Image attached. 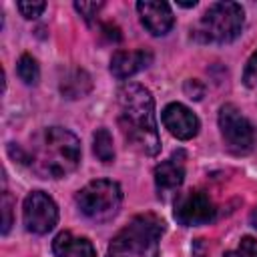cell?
<instances>
[{
  "label": "cell",
  "instance_id": "5",
  "mask_svg": "<svg viewBox=\"0 0 257 257\" xmlns=\"http://www.w3.org/2000/svg\"><path fill=\"white\" fill-rule=\"evenodd\" d=\"M122 203V191L118 183L108 179H96L84 185L76 195V205L80 213L92 221H110Z\"/></svg>",
  "mask_w": 257,
  "mask_h": 257
},
{
  "label": "cell",
  "instance_id": "8",
  "mask_svg": "<svg viewBox=\"0 0 257 257\" xmlns=\"http://www.w3.org/2000/svg\"><path fill=\"white\" fill-rule=\"evenodd\" d=\"M215 215H217V209L209 199V195H205L203 191L183 193L175 203V219L185 227L211 223Z\"/></svg>",
  "mask_w": 257,
  "mask_h": 257
},
{
  "label": "cell",
  "instance_id": "16",
  "mask_svg": "<svg viewBox=\"0 0 257 257\" xmlns=\"http://www.w3.org/2000/svg\"><path fill=\"white\" fill-rule=\"evenodd\" d=\"M16 72L20 76V80L24 84H36L38 78H40V68H38V62L30 56V54H22L18 64H16Z\"/></svg>",
  "mask_w": 257,
  "mask_h": 257
},
{
  "label": "cell",
  "instance_id": "10",
  "mask_svg": "<svg viewBox=\"0 0 257 257\" xmlns=\"http://www.w3.org/2000/svg\"><path fill=\"white\" fill-rule=\"evenodd\" d=\"M137 10L143 26L153 36H165L175 24V16L167 2H151V0L137 2Z\"/></svg>",
  "mask_w": 257,
  "mask_h": 257
},
{
  "label": "cell",
  "instance_id": "21",
  "mask_svg": "<svg viewBox=\"0 0 257 257\" xmlns=\"http://www.w3.org/2000/svg\"><path fill=\"white\" fill-rule=\"evenodd\" d=\"M243 82L245 86L253 88L257 86V50L251 54V58L247 60V66H245V72H243Z\"/></svg>",
  "mask_w": 257,
  "mask_h": 257
},
{
  "label": "cell",
  "instance_id": "23",
  "mask_svg": "<svg viewBox=\"0 0 257 257\" xmlns=\"http://www.w3.org/2000/svg\"><path fill=\"white\" fill-rule=\"evenodd\" d=\"M249 221H251V225L257 229V207L251 211V215H249Z\"/></svg>",
  "mask_w": 257,
  "mask_h": 257
},
{
  "label": "cell",
  "instance_id": "19",
  "mask_svg": "<svg viewBox=\"0 0 257 257\" xmlns=\"http://www.w3.org/2000/svg\"><path fill=\"white\" fill-rule=\"evenodd\" d=\"M16 6L24 18H38L44 12L46 2H18Z\"/></svg>",
  "mask_w": 257,
  "mask_h": 257
},
{
  "label": "cell",
  "instance_id": "17",
  "mask_svg": "<svg viewBox=\"0 0 257 257\" xmlns=\"http://www.w3.org/2000/svg\"><path fill=\"white\" fill-rule=\"evenodd\" d=\"M225 257H257V239L253 237H243L239 247L235 251L225 253Z\"/></svg>",
  "mask_w": 257,
  "mask_h": 257
},
{
  "label": "cell",
  "instance_id": "9",
  "mask_svg": "<svg viewBox=\"0 0 257 257\" xmlns=\"http://www.w3.org/2000/svg\"><path fill=\"white\" fill-rule=\"evenodd\" d=\"M163 124L169 128V133L181 141H189L199 133V118L191 108H187L181 102H171L163 108Z\"/></svg>",
  "mask_w": 257,
  "mask_h": 257
},
{
  "label": "cell",
  "instance_id": "12",
  "mask_svg": "<svg viewBox=\"0 0 257 257\" xmlns=\"http://www.w3.org/2000/svg\"><path fill=\"white\" fill-rule=\"evenodd\" d=\"M153 62V54L149 50H116L110 58V72L114 78L124 80Z\"/></svg>",
  "mask_w": 257,
  "mask_h": 257
},
{
  "label": "cell",
  "instance_id": "14",
  "mask_svg": "<svg viewBox=\"0 0 257 257\" xmlns=\"http://www.w3.org/2000/svg\"><path fill=\"white\" fill-rule=\"evenodd\" d=\"M90 88H92V80L88 72L80 68H72L60 78V92L66 98H82L84 94L90 92Z\"/></svg>",
  "mask_w": 257,
  "mask_h": 257
},
{
  "label": "cell",
  "instance_id": "22",
  "mask_svg": "<svg viewBox=\"0 0 257 257\" xmlns=\"http://www.w3.org/2000/svg\"><path fill=\"white\" fill-rule=\"evenodd\" d=\"M185 92H187L189 98L201 100L203 94H205V86H203L199 80H187V82H185Z\"/></svg>",
  "mask_w": 257,
  "mask_h": 257
},
{
  "label": "cell",
  "instance_id": "3",
  "mask_svg": "<svg viewBox=\"0 0 257 257\" xmlns=\"http://www.w3.org/2000/svg\"><path fill=\"white\" fill-rule=\"evenodd\" d=\"M165 223L153 215H137L110 241L106 257H159V241Z\"/></svg>",
  "mask_w": 257,
  "mask_h": 257
},
{
  "label": "cell",
  "instance_id": "15",
  "mask_svg": "<svg viewBox=\"0 0 257 257\" xmlns=\"http://www.w3.org/2000/svg\"><path fill=\"white\" fill-rule=\"evenodd\" d=\"M92 151L102 163H110L114 159V147H112V137L106 128H96L92 137Z\"/></svg>",
  "mask_w": 257,
  "mask_h": 257
},
{
  "label": "cell",
  "instance_id": "11",
  "mask_svg": "<svg viewBox=\"0 0 257 257\" xmlns=\"http://www.w3.org/2000/svg\"><path fill=\"white\" fill-rule=\"evenodd\" d=\"M185 153H175L171 159L163 161L161 165H157L155 169V185L159 195H169L173 191H177L183 185L185 179V161H183Z\"/></svg>",
  "mask_w": 257,
  "mask_h": 257
},
{
  "label": "cell",
  "instance_id": "6",
  "mask_svg": "<svg viewBox=\"0 0 257 257\" xmlns=\"http://www.w3.org/2000/svg\"><path fill=\"white\" fill-rule=\"evenodd\" d=\"M219 128L225 141V147L233 155H247L257 145V128L255 124L241 114L235 104H223L219 110Z\"/></svg>",
  "mask_w": 257,
  "mask_h": 257
},
{
  "label": "cell",
  "instance_id": "24",
  "mask_svg": "<svg viewBox=\"0 0 257 257\" xmlns=\"http://www.w3.org/2000/svg\"><path fill=\"white\" fill-rule=\"evenodd\" d=\"M179 6H183V8H193V6H197V2L193 0V2H177Z\"/></svg>",
  "mask_w": 257,
  "mask_h": 257
},
{
  "label": "cell",
  "instance_id": "7",
  "mask_svg": "<svg viewBox=\"0 0 257 257\" xmlns=\"http://www.w3.org/2000/svg\"><path fill=\"white\" fill-rule=\"evenodd\" d=\"M22 219H24V227L30 233L44 235L54 229V225L58 221V207L46 193L32 191L24 199Z\"/></svg>",
  "mask_w": 257,
  "mask_h": 257
},
{
  "label": "cell",
  "instance_id": "2",
  "mask_svg": "<svg viewBox=\"0 0 257 257\" xmlns=\"http://www.w3.org/2000/svg\"><path fill=\"white\" fill-rule=\"evenodd\" d=\"M28 163L42 179H62L78 167L80 143L62 126L44 128L32 137Z\"/></svg>",
  "mask_w": 257,
  "mask_h": 257
},
{
  "label": "cell",
  "instance_id": "20",
  "mask_svg": "<svg viewBox=\"0 0 257 257\" xmlns=\"http://www.w3.org/2000/svg\"><path fill=\"white\" fill-rule=\"evenodd\" d=\"M102 2H74V8L80 12V16L86 22H92V18L98 14V10L102 8Z\"/></svg>",
  "mask_w": 257,
  "mask_h": 257
},
{
  "label": "cell",
  "instance_id": "13",
  "mask_svg": "<svg viewBox=\"0 0 257 257\" xmlns=\"http://www.w3.org/2000/svg\"><path fill=\"white\" fill-rule=\"evenodd\" d=\"M52 251L56 257H96L92 243L86 237H76L70 231H62L52 241Z\"/></svg>",
  "mask_w": 257,
  "mask_h": 257
},
{
  "label": "cell",
  "instance_id": "1",
  "mask_svg": "<svg viewBox=\"0 0 257 257\" xmlns=\"http://www.w3.org/2000/svg\"><path fill=\"white\" fill-rule=\"evenodd\" d=\"M118 124L128 143L143 155L155 157L161 151L155 100L145 86L124 84L118 90Z\"/></svg>",
  "mask_w": 257,
  "mask_h": 257
},
{
  "label": "cell",
  "instance_id": "4",
  "mask_svg": "<svg viewBox=\"0 0 257 257\" xmlns=\"http://www.w3.org/2000/svg\"><path fill=\"white\" fill-rule=\"evenodd\" d=\"M245 12L237 2H215L209 6L197 26V34L205 42H231L241 34Z\"/></svg>",
  "mask_w": 257,
  "mask_h": 257
},
{
  "label": "cell",
  "instance_id": "18",
  "mask_svg": "<svg viewBox=\"0 0 257 257\" xmlns=\"http://www.w3.org/2000/svg\"><path fill=\"white\" fill-rule=\"evenodd\" d=\"M12 205H14L12 195L8 191H4L2 193V215H4V219H2V233L4 235L10 231V225H12Z\"/></svg>",
  "mask_w": 257,
  "mask_h": 257
}]
</instances>
